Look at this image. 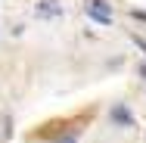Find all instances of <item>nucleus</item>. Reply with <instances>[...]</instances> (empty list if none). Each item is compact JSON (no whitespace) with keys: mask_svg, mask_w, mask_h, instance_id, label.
Listing matches in <instances>:
<instances>
[{"mask_svg":"<svg viewBox=\"0 0 146 143\" xmlns=\"http://www.w3.org/2000/svg\"><path fill=\"white\" fill-rule=\"evenodd\" d=\"M84 13H87L90 22H96V25H112V19H115L109 0H87L84 3Z\"/></svg>","mask_w":146,"mask_h":143,"instance_id":"f257e3e1","label":"nucleus"},{"mask_svg":"<svg viewBox=\"0 0 146 143\" xmlns=\"http://www.w3.org/2000/svg\"><path fill=\"white\" fill-rule=\"evenodd\" d=\"M34 16L37 19H56V16H62V3L59 0H37Z\"/></svg>","mask_w":146,"mask_h":143,"instance_id":"f03ea898","label":"nucleus"},{"mask_svg":"<svg viewBox=\"0 0 146 143\" xmlns=\"http://www.w3.org/2000/svg\"><path fill=\"white\" fill-rule=\"evenodd\" d=\"M112 121H115V124H121V128H131V112L118 103V106H112Z\"/></svg>","mask_w":146,"mask_h":143,"instance_id":"7ed1b4c3","label":"nucleus"},{"mask_svg":"<svg viewBox=\"0 0 146 143\" xmlns=\"http://www.w3.org/2000/svg\"><path fill=\"white\" fill-rule=\"evenodd\" d=\"M134 44H137V47H140V50L146 53V41H143V37H134Z\"/></svg>","mask_w":146,"mask_h":143,"instance_id":"20e7f679","label":"nucleus"}]
</instances>
